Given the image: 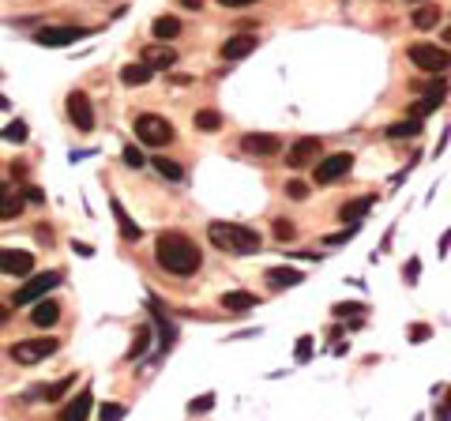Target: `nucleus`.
<instances>
[{
    "mask_svg": "<svg viewBox=\"0 0 451 421\" xmlns=\"http://www.w3.org/2000/svg\"><path fill=\"white\" fill-rule=\"evenodd\" d=\"M440 38H444V46H451V26H447V31H444Z\"/></svg>",
    "mask_w": 451,
    "mask_h": 421,
    "instance_id": "47",
    "label": "nucleus"
},
{
    "mask_svg": "<svg viewBox=\"0 0 451 421\" xmlns=\"http://www.w3.org/2000/svg\"><path fill=\"white\" fill-rule=\"evenodd\" d=\"M143 64H151V68H174L177 53L169 46H151V49H143Z\"/></svg>",
    "mask_w": 451,
    "mask_h": 421,
    "instance_id": "21",
    "label": "nucleus"
},
{
    "mask_svg": "<svg viewBox=\"0 0 451 421\" xmlns=\"http://www.w3.org/2000/svg\"><path fill=\"white\" fill-rule=\"evenodd\" d=\"M83 34L87 31H79V26H42V31L34 34V42L49 46V49H60V46H75Z\"/></svg>",
    "mask_w": 451,
    "mask_h": 421,
    "instance_id": "10",
    "label": "nucleus"
},
{
    "mask_svg": "<svg viewBox=\"0 0 451 421\" xmlns=\"http://www.w3.org/2000/svg\"><path fill=\"white\" fill-rule=\"evenodd\" d=\"M447 414H451V391H447Z\"/></svg>",
    "mask_w": 451,
    "mask_h": 421,
    "instance_id": "49",
    "label": "nucleus"
},
{
    "mask_svg": "<svg viewBox=\"0 0 451 421\" xmlns=\"http://www.w3.org/2000/svg\"><path fill=\"white\" fill-rule=\"evenodd\" d=\"M181 4L189 8V11H200V8H203V0H181Z\"/></svg>",
    "mask_w": 451,
    "mask_h": 421,
    "instance_id": "44",
    "label": "nucleus"
},
{
    "mask_svg": "<svg viewBox=\"0 0 451 421\" xmlns=\"http://www.w3.org/2000/svg\"><path fill=\"white\" fill-rule=\"evenodd\" d=\"M222 8H248V4H256V0H218Z\"/></svg>",
    "mask_w": 451,
    "mask_h": 421,
    "instance_id": "43",
    "label": "nucleus"
},
{
    "mask_svg": "<svg viewBox=\"0 0 451 421\" xmlns=\"http://www.w3.org/2000/svg\"><path fill=\"white\" fill-rule=\"evenodd\" d=\"M418 271H421V260L414 256V260H410V263H406V282H410V286H414V282H418Z\"/></svg>",
    "mask_w": 451,
    "mask_h": 421,
    "instance_id": "41",
    "label": "nucleus"
},
{
    "mask_svg": "<svg viewBox=\"0 0 451 421\" xmlns=\"http://www.w3.org/2000/svg\"><path fill=\"white\" fill-rule=\"evenodd\" d=\"M110 207H113V218H117V226H121V237H124V241H139V237H143V230H139L136 222L128 218L124 203H121V200H117V196H113V200H110Z\"/></svg>",
    "mask_w": 451,
    "mask_h": 421,
    "instance_id": "18",
    "label": "nucleus"
},
{
    "mask_svg": "<svg viewBox=\"0 0 451 421\" xmlns=\"http://www.w3.org/2000/svg\"><path fill=\"white\" fill-rule=\"evenodd\" d=\"M121 417H124V406H117V403L102 406V421H121Z\"/></svg>",
    "mask_w": 451,
    "mask_h": 421,
    "instance_id": "37",
    "label": "nucleus"
},
{
    "mask_svg": "<svg viewBox=\"0 0 451 421\" xmlns=\"http://www.w3.org/2000/svg\"><path fill=\"white\" fill-rule=\"evenodd\" d=\"M64 275L60 271H46V275H26V282L16 289V297H11V305H34V301H42L49 289H57L60 286Z\"/></svg>",
    "mask_w": 451,
    "mask_h": 421,
    "instance_id": "4",
    "label": "nucleus"
},
{
    "mask_svg": "<svg viewBox=\"0 0 451 421\" xmlns=\"http://www.w3.org/2000/svg\"><path fill=\"white\" fill-rule=\"evenodd\" d=\"M147 342H151V327H136V342H132L128 358H139V353L147 350Z\"/></svg>",
    "mask_w": 451,
    "mask_h": 421,
    "instance_id": "31",
    "label": "nucleus"
},
{
    "mask_svg": "<svg viewBox=\"0 0 451 421\" xmlns=\"http://www.w3.org/2000/svg\"><path fill=\"white\" fill-rule=\"evenodd\" d=\"M354 169V154H327L320 158V166H316V184H331V181H339V177H346Z\"/></svg>",
    "mask_w": 451,
    "mask_h": 421,
    "instance_id": "8",
    "label": "nucleus"
},
{
    "mask_svg": "<svg viewBox=\"0 0 451 421\" xmlns=\"http://www.w3.org/2000/svg\"><path fill=\"white\" fill-rule=\"evenodd\" d=\"M34 271V256L23 252V248H0V275H11V279H26Z\"/></svg>",
    "mask_w": 451,
    "mask_h": 421,
    "instance_id": "9",
    "label": "nucleus"
},
{
    "mask_svg": "<svg viewBox=\"0 0 451 421\" xmlns=\"http://www.w3.org/2000/svg\"><path fill=\"white\" fill-rule=\"evenodd\" d=\"M31 320H34V327H53V324L60 320V305H57V301H49V297L34 301V312H31Z\"/></svg>",
    "mask_w": 451,
    "mask_h": 421,
    "instance_id": "17",
    "label": "nucleus"
},
{
    "mask_svg": "<svg viewBox=\"0 0 451 421\" xmlns=\"http://www.w3.org/2000/svg\"><path fill=\"white\" fill-rule=\"evenodd\" d=\"M429 335H433L429 324H414V327H410V342H425Z\"/></svg>",
    "mask_w": 451,
    "mask_h": 421,
    "instance_id": "39",
    "label": "nucleus"
},
{
    "mask_svg": "<svg viewBox=\"0 0 451 421\" xmlns=\"http://www.w3.org/2000/svg\"><path fill=\"white\" fill-rule=\"evenodd\" d=\"M154 260H158V267L169 271V275H177V279H189V275L200 271V248H196V241H189L181 230H166V233H158V241H154Z\"/></svg>",
    "mask_w": 451,
    "mask_h": 421,
    "instance_id": "1",
    "label": "nucleus"
},
{
    "mask_svg": "<svg viewBox=\"0 0 451 421\" xmlns=\"http://www.w3.org/2000/svg\"><path fill=\"white\" fill-rule=\"evenodd\" d=\"M132 128H136L139 143H147V147H166V143H174V124H169L166 117H158V113H139Z\"/></svg>",
    "mask_w": 451,
    "mask_h": 421,
    "instance_id": "3",
    "label": "nucleus"
},
{
    "mask_svg": "<svg viewBox=\"0 0 451 421\" xmlns=\"http://www.w3.org/2000/svg\"><path fill=\"white\" fill-rule=\"evenodd\" d=\"M335 316H354V320H361V316H365V305L346 301V305H335Z\"/></svg>",
    "mask_w": 451,
    "mask_h": 421,
    "instance_id": "33",
    "label": "nucleus"
},
{
    "mask_svg": "<svg viewBox=\"0 0 451 421\" xmlns=\"http://www.w3.org/2000/svg\"><path fill=\"white\" fill-rule=\"evenodd\" d=\"M23 200H31V203H42V200H46V196H42V192H38V188H31V184H26V188H23Z\"/></svg>",
    "mask_w": 451,
    "mask_h": 421,
    "instance_id": "42",
    "label": "nucleus"
},
{
    "mask_svg": "<svg viewBox=\"0 0 451 421\" xmlns=\"http://www.w3.org/2000/svg\"><path fill=\"white\" fill-rule=\"evenodd\" d=\"M436 19H440V8H436V4H421L414 11V26H418V31H429V26H436Z\"/></svg>",
    "mask_w": 451,
    "mask_h": 421,
    "instance_id": "27",
    "label": "nucleus"
},
{
    "mask_svg": "<svg viewBox=\"0 0 451 421\" xmlns=\"http://www.w3.org/2000/svg\"><path fill=\"white\" fill-rule=\"evenodd\" d=\"M444 98H447V87H444V83H433V87L425 90V98H421V102L414 105V117L421 121V117H425V113L440 110V105H444Z\"/></svg>",
    "mask_w": 451,
    "mask_h": 421,
    "instance_id": "19",
    "label": "nucleus"
},
{
    "mask_svg": "<svg viewBox=\"0 0 451 421\" xmlns=\"http://www.w3.org/2000/svg\"><path fill=\"white\" fill-rule=\"evenodd\" d=\"M75 388V376H64V380H57V384H38V388H31V399H38V403H57L64 391H72Z\"/></svg>",
    "mask_w": 451,
    "mask_h": 421,
    "instance_id": "15",
    "label": "nucleus"
},
{
    "mask_svg": "<svg viewBox=\"0 0 451 421\" xmlns=\"http://www.w3.org/2000/svg\"><path fill=\"white\" fill-rule=\"evenodd\" d=\"M218 305L226 312H248V309H256L260 301H256V294H248V289H230V294H222Z\"/></svg>",
    "mask_w": 451,
    "mask_h": 421,
    "instance_id": "16",
    "label": "nucleus"
},
{
    "mask_svg": "<svg viewBox=\"0 0 451 421\" xmlns=\"http://www.w3.org/2000/svg\"><path fill=\"white\" fill-rule=\"evenodd\" d=\"M151 316H154L158 331H162V335H158V339H162V350H169V346L177 342V327H174V324H169L166 316H162V309H158V301H151Z\"/></svg>",
    "mask_w": 451,
    "mask_h": 421,
    "instance_id": "25",
    "label": "nucleus"
},
{
    "mask_svg": "<svg viewBox=\"0 0 451 421\" xmlns=\"http://www.w3.org/2000/svg\"><path fill=\"white\" fill-rule=\"evenodd\" d=\"M286 196H290V200H309V184H304V181H290Z\"/></svg>",
    "mask_w": 451,
    "mask_h": 421,
    "instance_id": "35",
    "label": "nucleus"
},
{
    "mask_svg": "<svg viewBox=\"0 0 451 421\" xmlns=\"http://www.w3.org/2000/svg\"><path fill=\"white\" fill-rule=\"evenodd\" d=\"M4 139H8V143H23V139H26V124H23V121L8 124V128H4Z\"/></svg>",
    "mask_w": 451,
    "mask_h": 421,
    "instance_id": "34",
    "label": "nucleus"
},
{
    "mask_svg": "<svg viewBox=\"0 0 451 421\" xmlns=\"http://www.w3.org/2000/svg\"><path fill=\"white\" fill-rule=\"evenodd\" d=\"M418 132H421V121H418V117H410V121H395L388 128V136L391 139H403V136H418Z\"/></svg>",
    "mask_w": 451,
    "mask_h": 421,
    "instance_id": "28",
    "label": "nucleus"
},
{
    "mask_svg": "<svg viewBox=\"0 0 451 421\" xmlns=\"http://www.w3.org/2000/svg\"><path fill=\"white\" fill-rule=\"evenodd\" d=\"M447 245H451V230L440 237V256H447Z\"/></svg>",
    "mask_w": 451,
    "mask_h": 421,
    "instance_id": "45",
    "label": "nucleus"
},
{
    "mask_svg": "<svg viewBox=\"0 0 451 421\" xmlns=\"http://www.w3.org/2000/svg\"><path fill=\"white\" fill-rule=\"evenodd\" d=\"M275 237H278V241H290V237H294V222L278 218V222H275Z\"/></svg>",
    "mask_w": 451,
    "mask_h": 421,
    "instance_id": "38",
    "label": "nucleus"
},
{
    "mask_svg": "<svg viewBox=\"0 0 451 421\" xmlns=\"http://www.w3.org/2000/svg\"><path fill=\"white\" fill-rule=\"evenodd\" d=\"M207 237H211V245L222 248V252H230V256H252V252L263 248L260 233L248 230V226H237V222H211Z\"/></svg>",
    "mask_w": 451,
    "mask_h": 421,
    "instance_id": "2",
    "label": "nucleus"
},
{
    "mask_svg": "<svg viewBox=\"0 0 451 421\" xmlns=\"http://www.w3.org/2000/svg\"><path fill=\"white\" fill-rule=\"evenodd\" d=\"M294 358H297L301 365L312 358V335H301V339H297V346H294Z\"/></svg>",
    "mask_w": 451,
    "mask_h": 421,
    "instance_id": "32",
    "label": "nucleus"
},
{
    "mask_svg": "<svg viewBox=\"0 0 451 421\" xmlns=\"http://www.w3.org/2000/svg\"><path fill=\"white\" fill-rule=\"evenodd\" d=\"M124 166H136V169H139V166H143V154H139L136 147H124Z\"/></svg>",
    "mask_w": 451,
    "mask_h": 421,
    "instance_id": "40",
    "label": "nucleus"
},
{
    "mask_svg": "<svg viewBox=\"0 0 451 421\" xmlns=\"http://www.w3.org/2000/svg\"><path fill=\"white\" fill-rule=\"evenodd\" d=\"M64 110H68V121H72L79 132H90V128H95V105H90V98L83 95V90H72L68 102H64Z\"/></svg>",
    "mask_w": 451,
    "mask_h": 421,
    "instance_id": "7",
    "label": "nucleus"
},
{
    "mask_svg": "<svg viewBox=\"0 0 451 421\" xmlns=\"http://www.w3.org/2000/svg\"><path fill=\"white\" fill-rule=\"evenodd\" d=\"M90 403H95V395H90V388H83L75 395V403L68 406V410L60 414V421H87V414H90Z\"/></svg>",
    "mask_w": 451,
    "mask_h": 421,
    "instance_id": "22",
    "label": "nucleus"
},
{
    "mask_svg": "<svg viewBox=\"0 0 451 421\" xmlns=\"http://www.w3.org/2000/svg\"><path fill=\"white\" fill-rule=\"evenodd\" d=\"M241 151L252 154V158H275L278 151H282V139L263 136V132H248V136H241Z\"/></svg>",
    "mask_w": 451,
    "mask_h": 421,
    "instance_id": "11",
    "label": "nucleus"
},
{
    "mask_svg": "<svg viewBox=\"0 0 451 421\" xmlns=\"http://www.w3.org/2000/svg\"><path fill=\"white\" fill-rule=\"evenodd\" d=\"M256 49V34H233V38H226L222 42V60H241V57H248V53Z\"/></svg>",
    "mask_w": 451,
    "mask_h": 421,
    "instance_id": "13",
    "label": "nucleus"
},
{
    "mask_svg": "<svg viewBox=\"0 0 451 421\" xmlns=\"http://www.w3.org/2000/svg\"><path fill=\"white\" fill-rule=\"evenodd\" d=\"M16 215H23V196L11 188L8 181H0V222H8Z\"/></svg>",
    "mask_w": 451,
    "mask_h": 421,
    "instance_id": "14",
    "label": "nucleus"
},
{
    "mask_svg": "<svg viewBox=\"0 0 451 421\" xmlns=\"http://www.w3.org/2000/svg\"><path fill=\"white\" fill-rule=\"evenodd\" d=\"M49 353H57V339H23L8 350V358L16 365H38V361H46Z\"/></svg>",
    "mask_w": 451,
    "mask_h": 421,
    "instance_id": "6",
    "label": "nucleus"
},
{
    "mask_svg": "<svg viewBox=\"0 0 451 421\" xmlns=\"http://www.w3.org/2000/svg\"><path fill=\"white\" fill-rule=\"evenodd\" d=\"M0 110H8V98L4 95H0Z\"/></svg>",
    "mask_w": 451,
    "mask_h": 421,
    "instance_id": "48",
    "label": "nucleus"
},
{
    "mask_svg": "<svg viewBox=\"0 0 451 421\" xmlns=\"http://www.w3.org/2000/svg\"><path fill=\"white\" fill-rule=\"evenodd\" d=\"M154 169H158L162 177H169V181H181V177H184V169H181L177 162H169L166 154H154Z\"/></svg>",
    "mask_w": 451,
    "mask_h": 421,
    "instance_id": "30",
    "label": "nucleus"
},
{
    "mask_svg": "<svg viewBox=\"0 0 451 421\" xmlns=\"http://www.w3.org/2000/svg\"><path fill=\"white\" fill-rule=\"evenodd\" d=\"M196 128H200V132H218L222 128V117L215 113V110H200V113H196V121H192Z\"/></svg>",
    "mask_w": 451,
    "mask_h": 421,
    "instance_id": "29",
    "label": "nucleus"
},
{
    "mask_svg": "<svg viewBox=\"0 0 451 421\" xmlns=\"http://www.w3.org/2000/svg\"><path fill=\"white\" fill-rule=\"evenodd\" d=\"M410 64H418L421 72H429V75H440L451 68V53L444 46H433V42H418V46H410Z\"/></svg>",
    "mask_w": 451,
    "mask_h": 421,
    "instance_id": "5",
    "label": "nucleus"
},
{
    "mask_svg": "<svg viewBox=\"0 0 451 421\" xmlns=\"http://www.w3.org/2000/svg\"><path fill=\"white\" fill-rule=\"evenodd\" d=\"M304 282V275L297 267H271L267 271V286L271 289H282V286H301Z\"/></svg>",
    "mask_w": 451,
    "mask_h": 421,
    "instance_id": "20",
    "label": "nucleus"
},
{
    "mask_svg": "<svg viewBox=\"0 0 451 421\" xmlns=\"http://www.w3.org/2000/svg\"><path fill=\"white\" fill-rule=\"evenodd\" d=\"M316 154H320V139H316V136H304V139H297L294 147H290L286 162L294 166V169H304V166L316 162Z\"/></svg>",
    "mask_w": 451,
    "mask_h": 421,
    "instance_id": "12",
    "label": "nucleus"
},
{
    "mask_svg": "<svg viewBox=\"0 0 451 421\" xmlns=\"http://www.w3.org/2000/svg\"><path fill=\"white\" fill-rule=\"evenodd\" d=\"M151 75H154V68H151V64H143V60H139V64H128V68L121 72V83H124V87H143Z\"/></svg>",
    "mask_w": 451,
    "mask_h": 421,
    "instance_id": "26",
    "label": "nucleus"
},
{
    "mask_svg": "<svg viewBox=\"0 0 451 421\" xmlns=\"http://www.w3.org/2000/svg\"><path fill=\"white\" fill-rule=\"evenodd\" d=\"M11 320V305H0V324H8Z\"/></svg>",
    "mask_w": 451,
    "mask_h": 421,
    "instance_id": "46",
    "label": "nucleus"
},
{
    "mask_svg": "<svg viewBox=\"0 0 451 421\" xmlns=\"http://www.w3.org/2000/svg\"><path fill=\"white\" fill-rule=\"evenodd\" d=\"M151 34L158 38V42H174V38L181 34V19L177 16H158L154 26H151Z\"/></svg>",
    "mask_w": 451,
    "mask_h": 421,
    "instance_id": "24",
    "label": "nucleus"
},
{
    "mask_svg": "<svg viewBox=\"0 0 451 421\" xmlns=\"http://www.w3.org/2000/svg\"><path fill=\"white\" fill-rule=\"evenodd\" d=\"M373 196H361V200H350V203H342V210H339V218L342 222H350V226H357V222H361V215L365 210H373Z\"/></svg>",
    "mask_w": 451,
    "mask_h": 421,
    "instance_id": "23",
    "label": "nucleus"
},
{
    "mask_svg": "<svg viewBox=\"0 0 451 421\" xmlns=\"http://www.w3.org/2000/svg\"><path fill=\"white\" fill-rule=\"evenodd\" d=\"M211 406H215V395H203V399H192L189 403V414H207Z\"/></svg>",
    "mask_w": 451,
    "mask_h": 421,
    "instance_id": "36",
    "label": "nucleus"
}]
</instances>
